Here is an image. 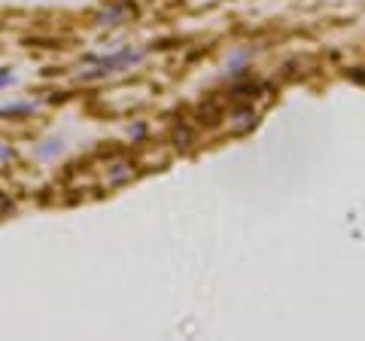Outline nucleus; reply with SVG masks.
I'll use <instances>...</instances> for the list:
<instances>
[{
    "label": "nucleus",
    "mask_w": 365,
    "mask_h": 341,
    "mask_svg": "<svg viewBox=\"0 0 365 341\" xmlns=\"http://www.w3.org/2000/svg\"><path fill=\"white\" fill-rule=\"evenodd\" d=\"M137 58H140V52H131V49H125V52H119V55H113V58H104V61H101V71H98V76L116 73V71H122V67L134 64Z\"/></svg>",
    "instance_id": "1"
},
{
    "label": "nucleus",
    "mask_w": 365,
    "mask_h": 341,
    "mask_svg": "<svg viewBox=\"0 0 365 341\" xmlns=\"http://www.w3.org/2000/svg\"><path fill=\"white\" fill-rule=\"evenodd\" d=\"M34 113V104H4L0 107V116H28Z\"/></svg>",
    "instance_id": "2"
},
{
    "label": "nucleus",
    "mask_w": 365,
    "mask_h": 341,
    "mask_svg": "<svg viewBox=\"0 0 365 341\" xmlns=\"http://www.w3.org/2000/svg\"><path fill=\"white\" fill-rule=\"evenodd\" d=\"M13 83H16V73H13V71H6V67H0V88L13 86Z\"/></svg>",
    "instance_id": "3"
}]
</instances>
